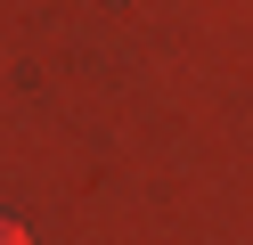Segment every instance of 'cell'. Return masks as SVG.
<instances>
[{
	"mask_svg": "<svg viewBox=\"0 0 253 245\" xmlns=\"http://www.w3.org/2000/svg\"><path fill=\"white\" fill-rule=\"evenodd\" d=\"M0 245H33V237H25V229H17V221H0Z\"/></svg>",
	"mask_w": 253,
	"mask_h": 245,
	"instance_id": "1",
	"label": "cell"
}]
</instances>
